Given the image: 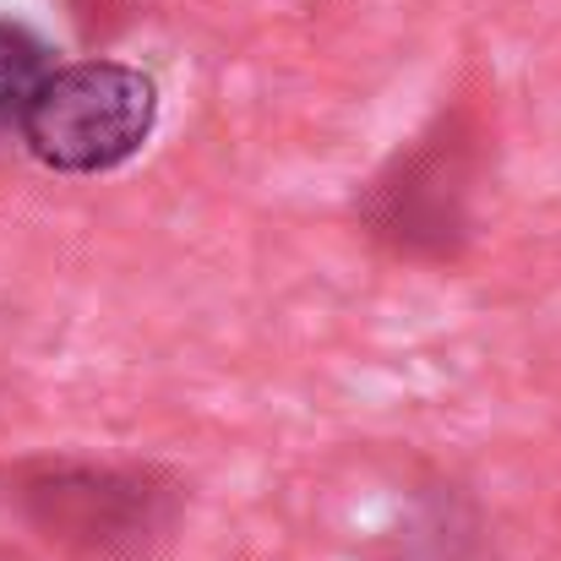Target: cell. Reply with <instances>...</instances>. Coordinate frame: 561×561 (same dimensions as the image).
I'll use <instances>...</instances> for the list:
<instances>
[{
    "mask_svg": "<svg viewBox=\"0 0 561 561\" xmlns=\"http://www.w3.org/2000/svg\"><path fill=\"white\" fill-rule=\"evenodd\" d=\"M0 502L71 561H148L170 546L186 485L153 463L22 458L0 474Z\"/></svg>",
    "mask_w": 561,
    "mask_h": 561,
    "instance_id": "1",
    "label": "cell"
},
{
    "mask_svg": "<svg viewBox=\"0 0 561 561\" xmlns=\"http://www.w3.org/2000/svg\"><path fill=\"white\" fill-rule=\"evenodd\" d=\"M480 175L485 126L469 104H453L355 191V224L398 262H458L474 240Z\"/></svg>",
    "mask_w": 561,
    "mask_h": 561,
    "instance_id": "2",
    "label": "cell"
},
{
    "mask_svg": "<svg viewBox=\"0 0 561 561\" xmlns=\"http://www.w3.org/2000/svg\"><path fill=\"white\" fill-rule=\"evenodd\" d=\"M159 121V88L121 60L55 66L33 115L22 121L27 153L55 175H104L142 153Z\"/></svg>",
    "mask_w": 561,
    "mask_h": 561,
    "instance_id": "3",
    "label": "cell"
},
{
    "mask_svg": "<svg viewBox=\"0 0 561 561\" xmlns=\"http://www.w3.org/2000/svg\"><path fill=\"white\" fill-rule=\"evenodd\" d=\"M49 77H55L49 44L33 27L0 16V131H11V126L22 131V121L33 115Z\"/></svg>",
    "mask_w": 561,
    "mask_h": 561,
    "instance_id": "4",
    "label": "cell"
},
{
    "mask_svg": "<svg viewBox=\"0 0 561 561\" xmlns=\"http://www.w3.org/2000/svg\"><path fill=\"white\" fill-rule=\"evenodd\" d=\"M131 5H137V0H66L71 22H77L88 38H110V33H121V27L131 22Z\"/></svg>",
    "mask_w": 561,
    "mask_h": 561,
    "instance_id": "5",
    "label": "cell"
},
{
    "mask_svg": "<svg viewBox=\"0 0 561 561\" xmlns=\"http://www.w3.org/2000/svg\"><path fill=\"white\" fill-rule=\"evenodd\" d=\"M0 561H16V557H5V551H0Z\"/></svg>",
    "mask_w": 561,
    "mask_h": 561,
    "instance_id": "6",
    "label": "cell"
}]
</instances>
